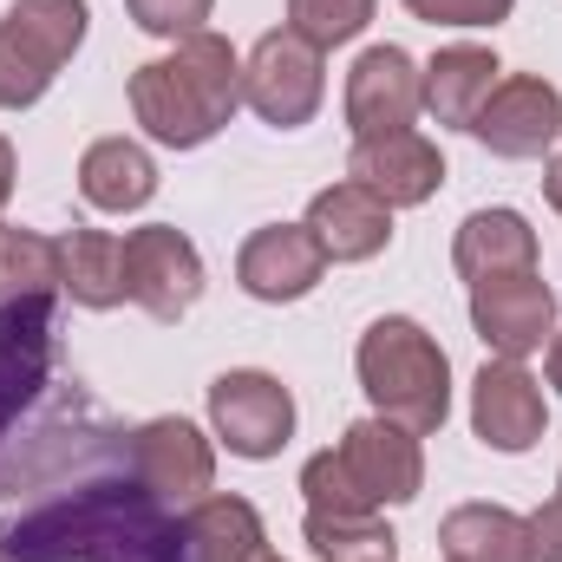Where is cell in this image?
<instances>
[{
	"label": "cell",
	"instance_id": "obj_24",
	"mask_svg": "<svg viewBox=\"0 0 562 562\" xmlns=\"http://www.w3.org/2000/svg\"><path fill=\"white\" fill-rule=\"evenodd\" d=\"M307 550L321 562H400V537L380 524V510H307Z\"/></svg>",
	"mask_w": 562,
	"mask_h": 562
},
{
	"label": "cell",
	"instance_id": "obj_4",
	"mask_svg": "<svg viewBox=\"0 0 562 562\" xmlns=\"http://www.w3.org/2000/svg\"><path fill=\"white\" fill-rule=\"evenodd\" d=\"M353 367H360V386H367V400H373L380 419L406 425L419 438L451 419V360H445V347L425 334L419 321L380 314L360 334Z\"/></svg>",
	"mask_w": 562,
	"mask_h": 562
},
{
	"label": "cell",
	"instance_id": "obj_12",
	"mask_svg": "<svg viewBox=\"0 0 562 562\" xmlns=\"http://www.w3.org/2000/svg\"><path fill=\"white\" fill-rule=\"evenodd\" d=\"M471 431H477L491 451H504V458L530 451V445L550 431L543 380H530L524 360H484L477 380H471Z\"/></svg>",
	"mask_w": 562,
	"mask_h": 562
},
{
	"label": "cell",
	"instance_id": "obj_14",
	"mask_svg": "<svg viewBox=\"0 0 562 562\" xmlns=\"http://www.w3.org/2000/svg\"><path fill=\"white\" fill-rule=\"evenodd\" d=\"M471 138L484 144V150H497V157H543L562 138V92L543 72L497 79V92L471 119Z\"/></svg>",
	"mask_w": 562,
	"mask_h": 562
},
{
	"label": "cell",
	"instance_id": "obj_8",
	"mask_svg": "<svg viewBox=\"0 0 562 562\" xmlns=\"http://www.w3.org/2000/svg\"><path fill=\"white\" fill-rule=\"evenodd\" d=\"M125 471L138 477L157 504H196L216 484V445L190 419H144L125 438Z\"/></svg>",
	"mask_w": 562,
	"mask_h": 562
},
{
	"label": "cell",
	"instance_id": "obj_30",
	"mask_svg": "<svg viewBox=\"0 0 562 562\" xmlns=\"http://www.w3.org/2000/svg\"><path fill=\"white\" fill-rule=\"evenodd\" d=\"M13 177H20V164H13V144L0 138V210H7V196H13Z\"/></svg>",
	"mask_w": 562,
	"mask_h": 562
},
{
	"label": "cell",
	"instance_id": "obj_13",
	"mask_svg": "<svg viewBox=\"0 0 562 562\" xmlns=\"http://www.w3.org/2000/svg\"><path fill=\"white\" fill-rule=\"evenodd\" d=\"M53 380V294L0 301V445Z\"/></svg>",
	"mask_w": 562,
	"mask_h": 562
},
{
	"label": "cell",
	"instance_id": "obj_22",
	"mask_svg": "<svg viewBox=\"0 0 562 562\" xmlns=\"http://www.w3.org/2000/svg\"><path fill=\"white\" fill-rule=\"evenodd\" d=\"M438 550H445V562H537L530 517H517L504 504H458L438 524Z\"/></svg>",
	"mask_w": 562,
	"mask_h": 562
},
{
	"label": "cell",
	"instance_id": "obj_16",
	"mask_svg": "<svg viewBox=\"0 0 562 562\" xmlns=\"http://www.w3.org/2000/svg\"><path fill=\"white\" fill-rule=\"evenodd\" d=\"M327 276V256H321V243H314V229L307 223H262L243 249H236V281H243V294L249 301H301V294H314Z\"/></svg>",
	"mask_w": 562,
	"mask_h": 562
},
{
	"label": "cell",
	"instance_id": "obj_20",
	"mask_svg": "<svg viewBox=\"0 0 562 562\" xmlns=\"http://www.w3.org/2000/svg\"><path fill=\"white\" fill-rule=\"evenodd\" d=\"M497 53L491 46H445L425 66V112L451 132H471V119L484 112V99L497 92Z\"/></svg>",
	"mask_w": 562,
	"mask_h": 562
},
{
	"label": "cell",
	"instance_id": "obj_9",
	"mask_svg": "<svg viewBox=\"0 0 562 562\" xmlns=\"http://www.w3.org/2000/svg\"><path fill=\"white\" fill-rule=\"evenodd\" d=\"M203 294V256L183 229L144 223L125 236V301H138L150 321H183Z\"/></svg>",
	"mask_w": 562,
	"mask_h": 562
},
{
	"label": "cell",
	"instance_id": "obj_31",
	"mask_svg": "<svg viewBox=\"0 0 562 562\" xmlns=\"http://www.w3.org/2000/svg\"><path fill=\"white\" fill-rule=\"evenodd\" d=\"M543 196H550V210L562 216V157H550V164H543Z\"/></svg>",
	"mask_w": 562,
	"mask_h": 562
},
{
	"label": "cell",
	"instance_id": "obj_3",
	"mask_svg": "<svg viewBox=\"0 0 562 562\" xmlns=\"http://www.w3.org/2000/svg\"><path fill=\"white\" fill-rule=\"evenodd\" d=\"M301 491H307V510H386V504H413L425 491V451L419 431L393 419H360L340 431L334 451H314L301 464Z\"/></svg>",
	"mask_w": 562,
	"mask_h": 562
},
{
	"label": "cell",
	"instance_id": "obj_11",
	"mask_svg": "<svg viewBox=\"0 0 562 562\" xmlns=\"http://www.w3.org/2000/svg\"><path fill=\"white\" fill-rule=\"evenodd\" d=\"M425 112V72L413 66L406 46H367L347 72V125L353 138H380V132H413Z\"/></svg>",
	"mask_w": 562,
	"mask_h": 562
},
{
	"label": "cell",
	"instance_id": "obj_26",
	"mask_svg": "<svg viewBox=\"0 0 562 562\" xmlns=\"http://www.w3.org/2000/svg\"><path fill=\"white\" fill-rule=\"evenodd\" d=\"M367 20H373V0H288V33H301L321 53L360 40Z\"/></svg>",
	"mask_w": 562,
	"mask_h": 562
},
{
	"label": "cell",
	"instance_id": "obj_18",
	"mask_svg": "<svg viewBox=\"0 0 562 562\" xmlns=\"http://www.w3.org/2000/svg\"><path fill=\"white\" fill-rule=\"evenodd\" d=\"M451 269L471 281V288L477 281H497V276H524V269H537V229L517 210H471L458 223Z\"/></svg>",
	"mask_w": 562,
	"mask_h": 562
},
{
	"label": "cell",
	"instance_id": "obj_34",
	"mask_svg": "<svg viewBox=\"0 0 562 562\" xmlns=\"http://www.w3.org/2000/svg\"><path fill=\"white\" fill-rule=\"evenodd\" d=\"M262 562H281V557H262Z\"/></svg>",
	"mask_w": 562,
	"mask_h": 562
},
{
	"label": "cell",
	"instance_id": "obj_10",
	"mask_svg": "<svg viewBox=\"0 0 562 562\" xmlns=\"http://www.w3.org/2000/svg\"><path fill=\"white\" fill-rule=\"evenodd\" d=\"M471 327L497 360H530L557 340V288L537 269L477 281L471 288Z\"/></svg>",
	"mask_w": 562,
	"mask_h": 562
},
{
	"label": "cell",
	"instance_id": "obj_1",
	"mask_svg": "<svg viewBox=\"0 0 562 562\" xmlns=\"http://www.w3.org/2000/svg\"><path fill=\"white\" fill-rule=\"evenodd\" d=\"M13 562H183V517L138 477H86L0 524Z\"/></svg>",
	"mask_w": 562,
	"mask_h": 562
},
{
	"label": "cell",
	"instance_id": "obj_7",
	"mask_svg": "<svg viewBox=\"0 0 562 562\" xmlns=\"http://www.w3.org/2000/svg\"><path fill=\"white\" fill-rule=\"evenodd\" d=\"M210 425L249 464L281 458V445L294 438V393L262 367H236V373H223L210 386Z\"/></svg>",
	"mask_w": 562,
	"mask_h": 562
},
{
	"label": "cell",
	"instance_id": "obj_15",
	"mask_svg": "<svg viewBox=\"0 0 562 562\" xmlns=\"http://www.w3.org/2000/svg\"><path fill=\"white\" fill-rule=\"evenodd\" d=\"M347 177L360 190H373L386 210H419L445 183V157L425 132H380V138H353Z\"/></svg>",
	"mask_w": 562,
	"mask_h": 562
},
{
	"label": "cell",
	"instance_id": "obj_29",
	"mask_svg": "<svg viewBox=\"0 0 562 562\" xmlns=\"http://www.w3.org/2000/svg\"><path fill=\"white\" fill-rule=\"evenodd\" d=\"M530 550H537V562H562V491L530 517Z\"/></svg>",
	"mask_w": 562,
	"mask_h": 562
},
{
	"label": "cell",
	"instance_id": "obj_2",
	"mask_svg": "<svg viewBox=\"0 0 562 562\" xmlns=\"http://www.w3.org/2000/svg\"><path fill=\"white\" fill-rule=\"evenodd\" d=\"M236 105H243V59L210 26L177 40V53L132 72V119L144 125V138L170 144V150L210 144L236 119Z\"/></svg>",
	"mask_w": 562,
	"mask_h": 562
},
{
	"label": "cell",
	"instance_id": "obj_25",
	"mask_svg": "<svg viewBox=\"0 0 562 562\" xmlns=\"http://www.w3.org/2000/svg\"><path fill=\"white\" fill-rule=\"evenodd\" d=\"M26 294H59V243L0 223V301H26Z\"/></svg>",
	"mask_w": 562,
	"mask_h": 562
},
{
	"label": "cell",
	"instance_id": "obj_19",
	"mask_svg": "<svg viewBox=\"0 0 562 562\" xmlns=\"http://www.w3.org/2000/svg\"><path fill=\"white\" fill-rule=\"evenodd\" d=\"M79 196L105 216H132L157 196V164L138 138H99L79 157Z\"/></svg>",
	"mask_w": 562,
	"mask_h": 562
},
{
	"label": "cell",
	"instance_id": "obj_6",
	"mask_svg": "<svg viewBox=\"0 0 562 562\" xmlns=\"http://www.w3.org/2000/svg\"><path fill=\"white\" fill-rule=\"evenodd\" d=\"M327 99V66H321V46H307L301 33H262L256 53L243 59V105L276 125V132H301Z\"/></svg>",
	"mask_w": 562,
	"mask_h": 562
},
{
	"label": "cell",
	"instance_id": "obj_35",
	"mask_svg": "<svg viewBox=\"0 0 562 562\" xmlns=\"http://www.w3.org/2000/svg\"><path fill=\"white\" fill-rule=\"evenodd\" d=\"M557 491H562V484H557Z\"/></svg>",
	"mask_w": 562,
	"mask_h": 562
},
{
	"label": "cell",
	"instance_id": "obj_27",
	"mask_svg": "<svg viewBox=\"0 0 562 562\" xmlns=\"http://www.w3.org/2000/svg\"><path fill=\"white\" fill-rule=\"evenodd\" d=\"M125 13L138 20L144 33H157V40H190V33H203L216 0H125Z\"/></svg>",
	"mask_w": 562,
	"mask_h": 562
},
{
	"label": "cell",
	"instance_id": "obj_5",
	"mask_svg": "<svg viewBox=\"0 0 562 562\" xmlns=\"http://www.w3.org/2000/svg\"><path fill=\"white\" fill-rule=\"evenodd\" d=\"M86 0H13L0 13V112H26L53 92L59 66L86 46Z\"/></svg>",
	"mask_w": 562,
	"mask_h": 562
},
{
	"label": "cell",
	"instance_id": "obj_32",
	"mask_svg": "<svg viewBox=\"0 0 562 562\" xmlns=\"http://www.w3.org/2000/svg\"><path fill=\"white\" fill-rule=\"evenodd\" d=\"M543 373H550V386L562 393V334L550 340V360H543Z\"/></svg>",
	"mask_w": 562,
	"mask_h": 562
},
{
	"label": "cell",
	"instance_id": "obj_33",
	"mask_svg": "<svg viewBox=\"0 0 562 562\" xmlns=\"http://www.w3.org/2000/svg\"><path fill=\"white\" fill-rule=\"evenodd\" d=\"M0 562H13V557H7V550H0Z\"/></svg>",
	"mask_w": 562,
	"mask_h": 562
},
{
	"label": "cell",
	"instance_id": "obj_21",
	"mask_svg": "<svg viewBox=\"0 0 562 562\" xmlns=\"http://www.w3.org/2000/svg\"><path fill=\"white\" fill-rule=\"evenodd\" d=\"M269 537L249 497H196L183 510V562H262Z\"/></svg>",
	"mask_w": 562,
	"mask_h": 562
},
{
	"label": "cell",
	"instance_id": "obj_23",
	"mask_svg": "<svg viewBox=\"0 0 562 562\" xmlns=\"http://www.w3.org/2000/svg\"><path fill=\"white\" fill-rule=\"evenodd\" d=\"M59 294H72L92 314L119 307L125 301V243L112 229H72V236H59Z\"/></svg>",
	"mask_w": 562,
	"mask_h": 562
},
{
	"label": "cell",
	"instance_id": "obj_28",
	"mask_svg": "<svg viewBox=\"0 0 562 562\" xmlns=\"http://www.w3.org/2000/svg\"><path fill=\"white\" fill-rule=\"evenodd\" d=\"M517 0H406V13L425 26H504Z\"/></svg>",
	"mask_w": 562,
	"mask_h": 562
},
{
	"label": "cell",
	"instance_id": "obj_17",
	"mask_svg": "<svg viewBox=\"0 0 562 562\" xmlns=\"http://www.w3.org/2000/svg\"><path fill=\"white\" fill-rule=\"evenodd\" d=\"M307 229H314V243H321L327 262H373L393 243V210L347 177V183H327L307 203Z\"/></svg>",
	"mask_w": 562,
	"mask_h": 562
}]
</instances>
